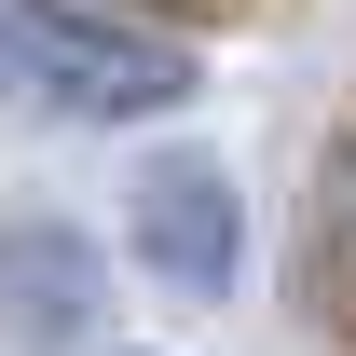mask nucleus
<instances>
[{
	"mask_svg": "<svg viewBox=\"0 0 356 356\" xmlns=\"http://www.w3.org/2000/svg\"><path fill=\"white\" fill-rule=\"evenodd\" d=\"M0 96L42 124H165L192 96V55L83 0H0Z\"/></svg>",
	"mask_w": 356,
	"mask_h": 356,
	"instance_id": "nucleus-1",
	"label": "nucleus"
},
{
	"mask_svg": "<svg viewBox=\"0 0 356 356\" xmlns=\"http://www.w3.org/2000/svg\"><path fill=\"white\" fill-rule=\"evenodd\" d=\"M124 233H137V261L165 274V288H192V302H220L233 274H247V206H233V178L206 151H151L137 192H124Z\"/></svg>",
	"mask_w": 356,
	"mask_h": 356,
	"instance_id": "nucleus-2",
	"label": "nucleus"
},
{
	"mask_svg": "<svg viewBox=\"0 0 356 356\" xmlns=\"http://www.w3.org/2000/svg\"><path fill=\"white\" fill-rule=\"evenodd\" d=\"M110 329V261L69 220H0V356H83Z\"/></svg>",
	"mask_w": 356,
	"mask_h": 356,
	"instance_id": "nucleus-3",
	"label": "nucleus"
}]
</instances>
